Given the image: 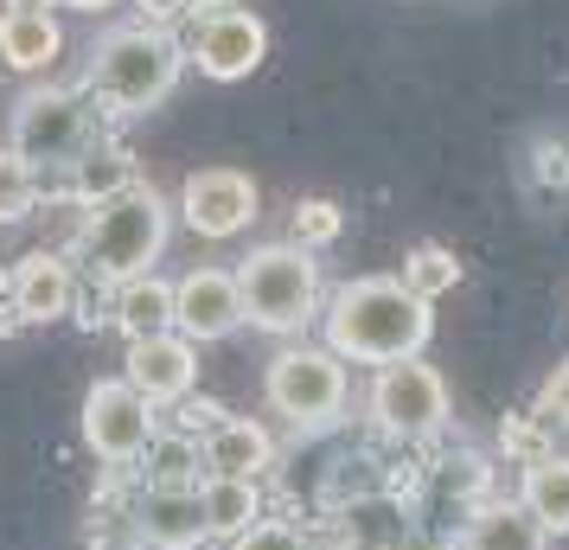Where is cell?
Instances as JSON below:
<instances>
[{
    "instance_id": "1",
    "label": "cell",
    "mask_w": 569,
    "mask_h": 550,
    "mask_svg": "<svg viewBox=\"0 0 569 550\" xmlns=\"http://www.w3.org/2000/svg\"><path fill=\"white\" fill-rule=\"evenodd\" d=\"M320 327H327V346L352 366H403V359H422L436 333V308L416 301L403 276H359L327 294Z\"/></svg>"
},
{
    "instance_id": "2",
    "label": "cell",
    "mask_w": 569,
    "mask_h": 550,
    "mask_svg": "<svg viewBox=\"0 0 569 550\" xmlns=\"http://www.w3.org/2000/svg\"><path fill=\"white\" fill-rule=\"evenodd\" d=\"M186 71V39L167 27H148V20H129V27H109L90 52H83V97L90 103L116 109V116H148L160 109L173 90H180Z\"/></svg>"
},
{
    "instance_id": "3",
    "label": "cell",
    "mask_w": 569,
    "mask_h": 550,
    "mask_svg": "<svg viewBox=\"0 0 569 550\" xmlns=\"http://www.w3.org/2000/svg\"><path fill=\"white\" fill-rule=\"evenodd\" d=\"M167 237H173V206H167V192H154L148 180H134L129 192H116V199L83 211L71 250H78V262L97 282L122 289V282L148 276V269L167 257Z\"/></svg>"
},
{
    "instance_id": "4",
    "label": "cell",
    "mask_w": 569,
    "mask_h": 550,
    "mask_svg": "<svg viewBox=\"0 0 569 550\" xmlns=\"http://www.w3.org/2000/svg\"><path fill=\"white\" fill-rule=\"evenodd\" d=\"M237 289H243V320L276 333V340H301L327 308L320 262L301 243H257L237 262Z\"/></svg>"
},
{
    "instance_id": "5",
    "label": "cell",
    "mask_w": 569,
    "mask_h": 550,
    "mask_svg": "<svg viewBox=\"0 0 569 550\" xmlns=\"http://www.w3.org/2000/svg\"><path fill=\"white\" fill-rule=\"evenodd\" d=\"M346 397H352V378H346V359L333 346H308L288 340L269 366H262V403L308 442V436H327L339 417H346Z\"/></svg>"
},
{
    "instance_id": "6",
    "label": "cell",
    "mask_w": 569,
    "mask_h": 550,
    "mask_svg": "<svg viewBox=\"0 0 569 550\" xmlns=\"http://www.w3.org/2000/svg\"><path fill=\"white\" fill-rule=\"evenodd\" d=\"M97 141V109L78 83H32L13 103V134L7 148L27 154L39 173H71V160Z\"/></svg>"
},
{
    "instance_id": "7",
    "label": "cell",
    "mask_w": 569,
    "mask_h": 550,
    "mask_svg": "<svg viewBox=\"0 0 569 550\" xmlns=\"http://www.w3.org/2000/svg\"><path fill=\"white\" fill-rule=\"evenodd\" d=\"M365 417L385 442L422 448L455 422V397H448V378L429 359H403V366H378L371 391H365Z\"/></svg>"
},
{
    "instance_id": "8",
    "label": "cell",
    "mask_w": 569,
    "mask_h": 550,
    "mask_svg": "<svg viewBox=\"0 0 569 550\" xmlns=\"http://www.w3.org/2000/svg\"><path fill=\"white\" fill-rule=\"evenodd\" d=\"M154 436H160V410L134 391L122 371L116 378H97L83 391V448L97 461H109V468H141V454H148Z\"/></svg>"
},
{
    "instance_id": "9",
    "label": "cell",
    "mask_w": 569,
    "mask_h": 550,
    "mask_svg": "<svg viewBox=\"0 0 569 550\" xmlns=\"http://www.w3.org/2000/svg\"><path fill=\"white\" fill-rule=\"evenodd\" d=\"M257 206H262L257 180L237 173V167H199V173H186L180 199H173L180 224L192 237H206V243H231V237H243L250 224H257Z\"/></svg>"
},
{
    "instance_id": "10",
    "label": "cell",
    "mask_w": 569,
    "mask_h": 550,
    "mask_svg": "<svg viewBox=\"0 0 569 550\" xmlns=\"http://www.w3.org/2000/svg\"><path fill=\"white\" fill-rule=\"evenodd\" d=\"M262 58H269V27L250 7H224V13L186 20V64H199V78L243 83Z\"/></svg>"
},
{
    "instance_id": "11",
    "label": "cell",
    "mask_w": 569,
    "mask_h": 550,
    "mask_svg": "<svg viewBox=\"0 0 569 550\" xmlns=\"http://www.w3.org/2000/svg\"><path fill=\"white\" fill-rule=\"evenodd\" d=\"M243 327V289H237V269L199 262L173 282V333H186L192 346L231 340Z\"/></svg>"
},
{
    "instance_id": "12",
    "label": "cell",
    "mask_w": 569,
    "mask_h": 550,
    "mask_svg": "<svg viewBox=\"0 0 569 550\" xmlns=\"http://www.w3.org/2000/svg\"><path fill=\"white\" fill-rule=\"evenodd\" d=\"M129 524H134V544H148V550H206L211 544L199 487H141L129 499Z\"/></svg>"
},
{
    "instance_id": "13",
    "label": "cell",
    "mask_w": 569,
    "mask_h": 550,
    "mask_svg": "<svg viewBox=\"0 0 569 550\" xmlns=\"http://www.w3.org/2000/svg\"><path fill=\"white\" fill-rule=\"evenodd\" d=\"M7 301H13V314L20 327H52V320H71L78 308V269L64 250H27V257L13 262V276H7Z\"/></svg>"
},
{
    "instance_id": "14",
    "label": "cell",
    "mask_w": 569,
    "mask_h": 550,
    "mask_svg": "<svg viewBox=\"0 0 569 550\" xmlns=\"http://www.w3.org/2000/svg\"><path fill=\"white\" fill-rule=\"evenodd\" d=\"M122 378L148 397L154 410L167 403H186L192 384H199V346L186 333H154V340H129V359H122Z\"/></svg>"
},
{
    "instance_id": "15",
    "label": "cell",
    "mask_w": 569,
    "mask_h": 550,
    "mask_svg": "<svg viewBox=\"0 0 569 550\" xmlns=\"http://www.w3.org/2000/svg\"><path fill=\"white\" fill-rule=\"evenodd\" d=\"M333 550H403L416 538L410 506L385 487H365V493L339 499L333 506Z\"/></svg>"
},
{
    "instance_id": "16",
    "label": "cell",
    "mask_w": 569,
    "mask_h": 550,
    "mask_svg": "<svg viewBox=\"0 0 569 550\" xmlns=\"http://www.w3.org/2000/svg\"><path fill=\"white\" fill-rule=\"evenodd\" d=\"M199 448H206V473H224V480H262V473L276 468V436L257 417H231L224 410L199 436Z\"/></svg>"
},
{
    "instance_id": "17",
    "label": "cell",
    "mask_w": 569,
    "mask_h": 550,
    "mask_svg": "<svg viewBox=\"0 0 569 550\" xmlns=\"http://www.w3.org/2000/svg\"><path fill=\"white\" fill-rule=\"evenodd\" d=\"M58 58H64V27H58V13H39V7H0V64H7V71L46 78Z\"/></svg>"
},
{
    "instance_id": "18",
    "label": "cell",
    "mask_w": 569,
    "mask_h": 550,
    "mask_svg": "<svg viewBox=\"0 0 569 550\" xmlns=\"http://www.w3.org/2000/svg\"><path fill=\"white\" fill-rule=\"evenodd\" d=\"M455 550H550V531H543L518 499H487L480 512L461 519Z\"/></svg>"
},
{
    "instance_id": "19",
    "label": "cell",
    "mask_w": 569,
    "mask_h": 550,
    "mask_svg": "<svg viewBox=\"0 0 569 550\" xmlns=\"http://www.w3.org/2000/svg\"><path fill=\"white\" fill-rule=\"evenodd\" d=\"M141 180V167H134V154L122 148V141H90L78 160H71V173H64V199H78L83 211L103 206V199H116V192H129V186Z\"/></svg>"
},
{
    "instance_id": "20",
    "label": "cell",
    "mask_w": 569,
    "mask_h": 550,
    "mask_svg": "<svg viewBox=\"0 0 569 550\" xmlns=\"http://www.w3.org/2000/svg\"><path fill=\"white\" fill-rule=\"evenodd\" d=\"M109 320L122 327V340H154V333H173V282L148 269L122 289H109Z\"/></svg>"
},
{
    "instance_id": "21",
    "label": "cell",
    "mask_w": 569,
    "mask_h": 550,
    "mask_svg": "<svg viewBox=\"0 0 569 550\" xmlns=\"http://www.w3.org/2000/svg\"><path fill=\"white\" fill-rule=\"evenodd\" d=\"M518 506H525L550 538H569V454L550 448L538 461H525V473H518Z\"/></svg>"
},
{
    "instance_id": "22",
    "label": "cell",
    "mask_w": 569,
    "mask_h": 550,
    "mask_svg": "<svg viewBox=\"0 0 569 550\" xmlns=\"http://www.w3.org/2000/svg\"><path fill=\"white\" fill-rule=\"evenodd\" d=\"M199 499H206V524H211L218 544H231V538H243L250 524L269 519V512H262V480H224V473H206Z\"/></svg>"
},
{
    "instance_id": "23",
    "label": "cell",
    "mask_w": 569,
    "mask_h": 550,
    "mask_svg": "<svg viewBox=\"0 0 569 550\" xmlns=\"http://www.w3.org/2000/svg\"><path fill=\"white\" fill-rule=\"evenodd\" d=\"M429 499H441V506H455V512H480L492 499V468L487 454H473V448H455V454H441L436 468H429Z\"/></svg>"
},
{
    "instance_id": "24",
    "label": "cell",
    "mask_w": 569,
    "mask_h": 550,
    "mask_svg": "<svg viewBox=\"0 0 569 550\" xmlns=\"http://www.w3.org/2000/svg\"><path fill=\"white\" fill-rule=\"evenodd\" d=\"M141 487H206V448L186 429H160L141 454Z\"/></svg>"
},
{
    "instance_id": "25",
    "label": "cell",
    "mask_w": 569,
    "mask_h": 550,
    "mask_svg": "<svg viewBox=\"0 0 569 550\" xmlns=\"http://www.w3.org/2000/svg\"><path fill=\"white\" fill-rule=\"evenodd\" d=\"M403 289L436 308L441 294L461 289V257H455L448 243H416L410 257H403Z\"/></svg>"
},
{
    "instance_id": "26",
    "label": "cell",
    "mask_w": 569,
    "mask_h": 550,
    "mask_svg": "<svg viewBox=\"0 0 569 550\" xmlns=\"http://www.w3.org/2000/svg\"><path fill=\"white\" fill-rule=\"evenodd\" d=\"M39 192H46V173H39L27 154L0 148V224L32 218V211H39Z\"/></svg>"
},
{
    "instance_id": "27",
    "label": "cell",
    "mask_w": 569,
    "mask_h": 550,
    "mask_svg": "<svg viewBox=\"0 0 569 550\" xmlns=\"http://www.w3.org/2000/svg\"><path fill=\"white\" fill-rule=\"evenodd\" d=\"M339 231H346V211H339L333 199H301V206H295V231H288V243H301V250H327Z\"/></svg>"
},
{
    "instance_id": "28",
    "label": "cell",
    "mask_w": 569,
    "mask_h": 550,
    "mask_svg": "<svg viewBox=\"0 0 569 550\" xmlns=\"http://www.w3.org/2000/svg\"><path fill=\"white\" fill-rule=\"evenodd\" d=\"M525 180L538 186V192H569V134H538L531 141Z\"/></svg>"
},
{
    "instance_id": "29",
    "label": "cell",
    "mask_w": 569,
    "mask_h": 550,
    "mask_svg": "<svg viewBox=\"0 0 569 550\" xmlns=\"http://www.w3.org/2000/svg\"><path fill=\"white\" fill-rule=\"evenodd\" d=\"M224 550H313V538H308V524H295V519H262L243 538H231Z\"/></svg>"
},
{
    "instance_id": "30",
    "label": "cell",
    "mask_w": 569,
    "mask_h": 550,
    "mask_svg": "<svg viewBox=\"0 0 569 550\" xmlns=\"http://www.w3.org/2000/svg\"><path fill=\"white\" fill-rule=\"evenodd\" d=\"M531 417L543 422V429H569V359L550 378H543V391H538V403H531Z\"/></svg>"
},
{
    "instance_id": "31",
    "label": "cell",
    "mask_w": 569,
    "mask_h": 550,
    "mask_svg": "<svg viewBox=\"0 0 569 550\" xmlns=\"http://www.w3.org/2000/svg\"><path fill=\"white\" fill-rule=\"evenodd\" d=\"M141 20H148V27H180V20H192V13H186V0H141Z\"/></svg>"
},
{
    "instance_id": "32",
    "label": "cell",
    "mask_w": 569,
    "mask_h": 550,
    "mask_svg": "<svg viewBox=\"0 0 569 550\" xmlns=\"http://www.w3.org/2000/svg\"><path fill=\"white\" fill-rule=\"evenodd\" d=\"M218 417H224V403H211V397H186V436H206Z\"/></svg>"
},
{
    "instance_id": "33",
    "label": "cell",
    "mask_w": 569,
    "mask_h": 550,
    "mask_svg": "<svg viewBox=\"0 0 569 550\" xmlns=\"http://www.w3.org/2000/svg\"><path fill=\"white\" fill-rule=\"evenodd\" d=\"M224 7H243V0H186V13L199 20V13H224Z\"/></svg>"
},
{
    "instance_id": "34",
    "label": "cell",
    "mask_w": 569,
    "mask_h": 550,
    "mask_svg": "<svg viewBox=\"0 0 569 550\" xmlns=\"http://www.w3.org/2000/svg\"><path fill=\"white\" fill-rule=\"evenodd\" d=\"M403 550H455V538H422V531H416V538H410Z\"/></svg>"
},
{
    "instance_id": "35",
    "label": "cell",
    "mask_w": 569,
    "mask_h": 550,
    "mask_svg": "<svg viewBox=\"0 0 569 550\" xmlns=\"http://www.w3.org/2000/svg\"><path fill=\"white\" fill-rule=\"evenodd\" d=\"M64 7H78V13H103V7H116V0H64Z\"/></svg>"
},
{
    "instance_id": "36",
    "label": "cell",
    "mask_w": 569,
    "mask_h": 550,
    "mask_svg": "<svg viewBox=\"0 0 569 550\" xmlns=\"http://www.w3.org/2000/svg\"><path fill=\"white\" fill-rule=\"evenodd\" d=\"M0 7H39V13H52L58 0H0Z\"/></svg>"
}]
</instances>
